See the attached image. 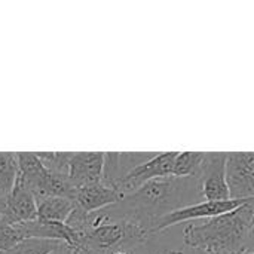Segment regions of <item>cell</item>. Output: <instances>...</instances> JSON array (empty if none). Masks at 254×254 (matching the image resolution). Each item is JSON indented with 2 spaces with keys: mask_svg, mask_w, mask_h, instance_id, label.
<instances>
[{
  "mask_svg": "<svg viewBox=\"0 0 254 254\" xmlns=\"http://www.w3.org/2000/svg\"><path fill=\"white\" fill-rule=\"evenodd\" d=\"M204 201L198 177H162L155 179L134 192L125 195L119 202L103 211L110 219L127 220L141 228L150 238L152 225L168 213Z\"/></svg>",
  "mask_w": 254,
  "mask_h": 254,
  "instance_id": "1",
  "label": "cell"
},
{
  "mask_svg": "<svg viewBox=\"0 0 254 254\" xmlns=\"http://www.w3.org/2000/svg\"><path fill=\"white\" fill-rule=\"evenodd\" d=\"M254 226V201L240 208L188 223L183 241L202 254H244Z\"/></svg>",
  "mask_w": 254,
  "mask_h": 254,
  "instance_id": "2",
  "label": "cell"
},
{
  "mask_svg": "<svg viewBox=\"0 0 254 254\" xmlns=\"http://www.w3.org/2000/svg\"><path fill=\"white\" fill-rule=\"evenodd\" d=\"M205 152H179L173 167V176L180 179L198 177Z\"/></svg>",
  "mask_w": 254,
  "mask_h": 254,
  "instance_id": "13",
  "label": "cell"
},
{
  "mask_svg": "<svg viewBox=\"0 0 254 254\" xmlns=\"http://www.w3.org/2000/svg\"><path fill=\"white\" fill-rule=\"evenodd\" d=\"M253 199H229V201H201L193 205L183 207L180 210H176L173 213L165 214L164 217L158 219L150 229V237L155 234H161L162 231L176 226L179 223L185 222H196V220H204L210 217H216L229 211H234L240 208L241 205L252 202Z\"/></svg>",
  "mask_w": 254,
  "mask_h": 254,
  "instance_id": "3",
  "label": "cell"
},
{
  "mask_svg": "<svg viewBox=\"0 0 254 254\" xmlns=\"http://www.w3.org/2000/svg\"><path fill=\"white\" fill-rule=\"evenodd\" d=\"M228 152H208L204 155L198 174L199 190L204 201H229L228 186Z\"/></svg>",
  "mask_w": 254,
  "mask_h": 254,
  "instance_id": "4",
  "label": "cell"
},
{
  "mask_svg": "<svg viewBox=\"0 0 254 254\" xmlns=\"http://www.w3.org/2000/svg\"><path fill=\"white\" fill-rule=\"evenodd\" d=\"M246 253H254V226H253V229H252V234H250L249 243H247Z\"/></svg>",
  "mask_w": 254,
  "mask_h": 254,
  "instance_id": "17",
  "label": "cell"
},
{
  "mask_svg": "<svg viewBox=\"0 0 254 254\" xmlns=\"http://www.w3.org/2000/svg\"><path fill=\"white\" fill-rule=\"evenodd\" d=\"M161 254H182V253H180V252H171V250H170V252H164V253H161Z\"/></svg>",
  "mask_w": 254,
  "mask_h": 254,
  "instance_id": "18",
  "label": "cell"
},
{
  "mask_svg": "<svg viewBox=\"0 0 254 254\" xmlns=\"http://www.w3.org/2000/svg\"><path fill=\"white\" fill-rule=\"evenodd\" d=\"M124 196L104 182H98L94 185H88L74 190L73 201L76 208L83 211L85 214L98 213L107 207L115 205Z\"/></svg>",
  "mask_w": 254,
  "mask_h": 254,
  "instance_id": "10",
  "label": "cell"
},
{
  "mask_svg": "<svg viewBox=\"0 0 254 254\" xmlns=\"http://www.w3.org/2000/svg\"><path fill=\"white\" fill-rule=\"evenodd\" d=\"M37 220L36 196L16 179L15 188L7 199L6 208L0 216V223L22 225Z\"/></svg>",
  "mask_w": 254,
  "mask_h": 254,
  "instance_id": "8",
  "label": "cell"
},
{
  "mask_svg": "<svg viewBox=\"0 0 254 254\" xmlns=\"http://www.w3.org/2000/svg\"><path fill=\"white\" fill-rule=\"evenodd\" d=\"M64 243L42 238H27L4 254H51Z\"/></svg>",
  "mask_w": 254,
  "mask_h": 254,
  "instance_id": "14",
  "label": "cell"
},
{
  "mask_svg": "<svg viewBox=\"0 0 254 254\" xmlns=\"http://www.w3.org/2000/svg\"><path fill=\"white\" fill-rule=\"evenodd\" d=\"M156 153H119L107 152L104 153V171L103 182L119 192V186L124 179L137 167L153 158ZM121 193V192H119ZM122 195V193H121Z\"/></svg>",
  "mask_w": 254,
  "mask_h": 254,
  "instance_id": "9",
  "label": "cell"
},
{
  "mask_svg": "<svg viewBox=\"0 0 254 254\" xmlns=\"http://www.w3.org/2000/svg\"><path fill=\"white\" fill-rule=\"evenodd\" d=\"M104 152H73L68 179L73 189L103 182Z\"/></svg>",
  "mask_w": 254,
  "mask_h": 254,
  "instance_id": "7",
  "label": "cell"
},
{
  "mask_svg": "<svg viewBox=\"0 0 254 254\" xmlns=\"http://www.w3.org/2000/svg\"><path fill=\"white\" fill-rule=\"evenodd\" d=\"M112 254H129L128 252H125V250H119V252H115V253Z\"/></svg>",
  "mask_w": 254,
  "mask_h": 254,
  "instance_id": "19",
  "label": "cell"
},
{
  "mask_svg": "<svg viewBox=\"0 0 254 254\" xmlns=\"http://www.w3.org/2000/svg\"><path fill=\"white\" fill-rule=\"evenodd\" d=\"M71 254H80V253H79V252H76V250H73V253Z\"/></svg>",
  "mask_w": 254,
  "mask_h": 254,
  "instance_id": "20",
  "label": "cell"
},
{
  "mask_svg": "<svg viewBox=\"0 0 254 254\" xmlns=\"http://www.w3.org/2000/svg\"><path fill=\"white\" fill-rule=\"evenodd\" d=\"M37 201V220L49 223H65L74 210V201L63 196H48Z\"/></svg>",
  "mask_w": 254,
  "mask_h": 254,
  "instance_id": "11",
  "label": "cell"
},
{
  "mask_svg": "<svg viewBox=\"0 0 254 254\" xmlns=\"http://www.w3.org/2000/svg\"><path fill=\"white\" fill-rule=\"evenodd\" d=\"M24 240L25 237L19 225L0 223V254H4L6 252L12 250L15 246H18Z\"/></svg>",
  "mask_w": 254,
  "mask_h": 254,
  "instance_id": "15",
  "label": "cell"
},
{
  "mask_svg": "<svg viewBox=\"0 0 254 254\" xmlns=\"http://www.w3.org/2000/svg\"><path fill=\"white\" fill-rule=\"evenodd\" d=\"M231 199L254 201V152H231L226 164Z\"/></svg>",
  "mask_w": 254,
  "mask_h": 254,
  "instance_id": "5",
  "label": "cell"
},
{
  "mask_svg": "<svg viewBox=\"0 0 254 254\" xmlns=\"http://www.w3.org/2000/svg\"><path fill=\"white\" fill-rule=\"evenodd\" d=\"M244 254H254V253H244Z\"/></svg>",
  "mask_w": 254,
  "mask_h": 254,
  "instance_id": "21",
  "label": "cell"
},
{
  "mask_svg": "<svg viewBox=\"0 0 254 254\" xmlns=\"http://www.w3.org/2000/svg\"><path fill=\"white\" fill-rule=\"evenodd\" d=\"M18 173L16 152H0V216L3 214L7 199L15 188Z\"/></svg>",
  "mask_w": 254,
  "mask_h": 254,
  "instance_id": "12",
  "label": "cell"
},
{
  "mask_svg": "<svg viewBox=\"0 0 254 254\" xmlns=\"http://www.w3.org/2000/svg\"><path fill=\"white\" fill-rule=\"evenodd\" d=\"M179 152H161L156 153L153 158L132 170L121 183L119 192L122 196L134 192L144 183L155 180V179H162V177H170L173 176V167L174 161Z\"/></svg>",
  "mask_w": 254,
  "mask_h": 254,
  "instance_id": "6",
  "label": "cell"
},
{
  "mask_svg": "<svg viewBox=\"0 0 254 254\" xmlns=\"http://www.w3.org/2000/svg\"><path fill=\"white\" fill-rule=\"evenodd\" d=\"M73 253V249L71 247H68L67 244H63V246H60L57 250H54L51 254H71Z\"/></svg>",
  "mask_w": 254,
  "mask_h": 254,
  "instance_id": "16",
  "label": "cell"
}]
</instances>
